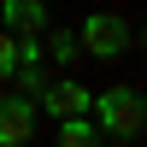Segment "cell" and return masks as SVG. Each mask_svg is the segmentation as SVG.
I'll list each match as a JSON object with an SVG mask.
<instances>
[{
    "instance_id": "6da1fadb",
    "label": "cell",
    "mask_w": 147,
    "mask_h": 147,
    "mask_svg": "<svg viewBox=\"0 0 147 147\" xmlns=\"http://www.w3.org/2000/svg\"><path fill=\"white\" fill-rule=\"evenodd\" d=\"M88 112H94V124L106 136H141L147 129V94L129 88V82H112V88H100L88 100Z\"/></svg>"
},
{
    "instance_id": "7a4b0ae2",
    "label": "cell",
    "mask_w": 147,
    "mask_h": 147,
    "mask_svg": "<svg viewBox=\"0 0 147 147\" xmlns=\"http://www.w3.org/2000/svg\"><path fill=\"white\" fill-rule=\"evenodd\" d=\"M82 41V59H100V65H118V59L129 53V41H136V30H129L124 12H88L77 30Z\"/></svg>"
},
{
    "instance_id": "3957f363",
    "label": "cell",
    "mask_w": 147,
    "mask_h": 147,
    "mask_svg": "<svg viewBox=\"0 0 147 147\" xmlns=\"http://www.w3.org/2000/svg\"><path fill=\"white\" fill-rule=\"evenodd\" d=\"M88 100H94V88H88V82H77V77L65 71V77H47V88L35 94V112L65 118V112H88Z\"/></svg>"
},
{
    "instance_id": "277c9868",
    "label": "cell",
    "mask_w": 147,
    "mask_h": 147,
    "mask_svg": "<svg viewBox=\"0 0 147 147\" xmlns=\"http://www.w3.org/2000/svg\"><path fill=\"white\" fill-rule=\"evenodd\" d=\"M35 136V100L30 94H0V147H24Z\"/></svg>"
},
{
    "instance_id": "5b68a950",
    "label": "cell",
    "mask_w": 147,
    "mask_h": 147,
    "mask_svg": "<svg viewBox=\"0 0 147 147\" xmlns=\"http://www.w3.org/2000/svg\"><path fill=\"white\" fill-rule=\"evenodd\" d=\"M0 24H6V30H18V35H41L47 24H53V6H47V0H0Z\"/></svg>"
},
{
    "instance_id": "8992f818",
    "label": "cell",
    "mask_w": 147,
    "mask_h": 147,
    "mask_svg": "<svg viewBox=\"0 0 147 147\" xmlns=\"http://www.w3.org/2000/svg\"><path fill=\"white\" fill-rule=\"evenodd\" d=\"M106 141V129L94 124V112H65L59 118V147H94Z\"/></svg>"
},
{
    "instance_id": "52a82bcc",
    "label": "cell",
    "mask_w": 147,
    "mask_h": 147,
    "mask_svg": "<svg viewBox=\"0 0 147 147\" xmlns=\"http://www.w3.org/2000/svg\"><path fill=\"white\" fill-rule=\"evenodd\" d=\"M41 47H47V59H53V65H77V59H82V41H77V30H53V24H47V30H41Z\"/></svg>"
},
{
    "instance_id": "ba28073f",
    "label": "cell",
    "mask_w": 147,
    "mask_h": 147,
    "mask_svg": "<svg viewBox=\"0 0 147 147\" xmlns=\"http://www.w3.org/2000/svg\"><path fill=\"white\" fill-rule=\"evenodd\" d=\"M12 82H18V94H30V100H35V94L47 88V71H41V65H18V71H12Z\"/></svg>"
},
{
    "instance_id": "9c48e42d",
    "label": "cell",
    "mask_w": 147,
    "mask_h": 147,
    "mask_svg": "<svg viewBox=\"0 0 147 147\" xmlns=\"http://www.w3.org/2000/svg\"><path fill=\"white\" fill-rule=\"evenodd\" d=\"M12 71H18V35L0 24V82H12Z\"/></svg>"
},
{
    "instance_id": "30bf717a",
    "label": "cell",
    "mask_w": 147,
    "mask_h": 147,
    "mask_svg": "<svg viewBox=\"0 0 147 147\" xmlns=\"http://www.w3.org/2000/svg\"><path fill=\"white\" fill-rule=\"evenodd\" d=\"M141 41H147V30H141Z\"/></svg>"
}]
</instances>
